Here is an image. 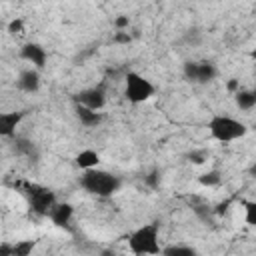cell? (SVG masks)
<instances>
[{
	"mask_svg": "<svg viewBox=\"0 0 256 256\" xmlns=\"http://www.w3.org/2000/svg\"><path fill=\"white\" fill-rule=\"evenodd\" d=\"M78 182H80V188L84 192H88L96 198H110L122 188L120 176H116L108 170H100V168L84 170Z\"/></svg>",
	"mask_w": 256,
	"mask_h": 256,
	"instance_id": "cell-1",
	"label": "cell"
},
{
	"mask_svg": "<svg viewBox=\"0 0 256 256\" xmlns=\"http://www.w3.org/2000/svg\"><path fill=\"white\" fill-rule=\"evenodd\" d=\"M128 250L134 256H158L160 254V224L148 222L136 228L128 236Z\"/></svg>",
	"mask_w": 256,
	"mask_h": 256,
	"instance_id": "cell-2",
	"label": "cell"
},
{
	"mask_svg": "<svg viewBox=\"0 0 256 256\" xmlns=\"http://www.w3.org/2000/svg\"><path fill=\"white\" fill-rule=\"evenodd\" d=\"M208 134L216 142L228 144V142H234V140L244 138L248 134V126L242 120L232 118L228 114H214L208 120Z\"/></svg>",
	"mask_w": 256,
	"mask_h": 256,
	"instance_id": "cell-3",
	"label": "cell"
},
{
	"mask_svg": "<svg viewBox=\"0 0 256 256\" xmlns=\"http://www.w3.org/2000/svg\"><path fill=\"white\" fill-rule=\"evenodd\" d=\"M156 94V86L138 72H128L124 76V98L130 104H142Z\"/></svg>",
	"mask_w": 256,
	"mask_h": 256,
	"instance_id": "cell-4",
	"label": "cell"
},
{
	"mask_svg": "<svg viewBox=\"0 0 256 256\" xmlns=\"http://www.w3.org/2000/svg\"><path fill=\"white\" fill-rule=\"evenodd\" d=\"M26 200H28V206L34 214L38 216H48L50 208L54 206L56 202V194L54 190L42 186V184H32V182H24V188H22Z\"/></svg>",
	"mask_w": 256,
	"mask_h": 256,
	"instance_id": "cell-5",
	"label": "cell"
},
{
	"mask_svg": "<svg viewBox=\"0 0 256 256\" xmlns=\"http://www.w3.org/2000/svg\"><path fill=\"white\" fill-rule=\"evenodd\" d=\"M182 74L192 84H210L218 76V68L210 60H188L182 66Z\"/></svg>",
	"mask_w": 256,
	"mask_h": 256,
	"instance_id": "cell-6",
	"label": "cell"
},
{
	"mask_svg": "<svg viewBox=\"0 0 256 256\" xmlns=\"http://www.w3.org/2000/svg\"><path fill=\"white\" fill-rule=\"evenodd\" d=\"M72 100H74L76 106H84L88 110L100 112L106 106V86L104 84H96V86L84 88V90L76 92L72 96Z\"/></svg>",
	"mask_w": 256,
	"mask_h": 256,
	"instance_id": "cell-7",
	"label": "cell"
},
{
	"mask_svg": "<svg viewBox=\"0 0 256 256\" xmlns=\"http://www.w3.org/2000/svg\"><path fill=\"white\" fill-rule=\"evenodd\" d=\"M20 58L24 60V62H28V64H32V68H36L38 72L46 66V62H48V52H46V48L42 46V44H38V42H26V44H22L20 46Z\"/></svg>",
	"mask_w": 256,
	"mask_h": 256,
	"instance_id": "cell-8",
	"label": "cell"
},
{
	"mask_svg": "<svg viewBox=\"0 0 256 256\" xmlns=\"http://www.w3.org/2000/svg\"><path fill=\"white\" fill-rule=\"evenodd\" d=\"M48 218L54 226L58 228H70L72 218H74V206L70 202H54V206L48 212Z\"/></svg>",
	"mask_w": 256,
	"mask_h": 256,
	"instance_id": "cell-9",
	"label": "cell"
},
{
	"mask_svg": "<svg viewBox=\"0 0 256 256\" xmlns=\"http://www.w3.org/2000/svg\"><path fill=\"white\" fill-rule=\"evenodd\" d=\"M24 118L22 110H10V112H0V136L2 138H12L16 134V128L20 126Z\"/></svg>",
	"mask_w": 256,
	"mask_h": 256,
	"instance_id": "cell-10",
	"label": "cell"
},
{
	"mask_svg": "<svg viewBox=\"0 0 256 256\" xmlns=\"http://www.w3.org/2000/svg\"><path fill=\"white\" fill-rule=\"evenodd\" d=\"M40 84H42V80H40V72H38L36 68H26V70H22V72L18 74V78H16V86H18L22 92H26V94L38 92V90H40Z\"/></svg>",
	"mask_w": 256,
	"mask_h": 256,
	"instance_id": "cell-11",
	"label": "cell"
},
{
	"mask_svg": "<svg viewBox=\"0 0 256 256\" xmlns=\"http://www.w3.org/2000/svg\"><path fill=\"white\" fill-rule=\"evenodd\" d=\"M74 164L80 168V170H92V168H98L100 164V154L92 148H84L80 150L76 156H74Z\"/></svg>",
	"mask_w": 256,
	"mask_h": 256,
	"instance_id": "cell-12",
	"label": "cell"
},
{
	"mask_svg": "<svg viewBox=\"0 0 256 256\" xmlns=\"http://www.w3.org/2000/svg\"><path fill=\"white\" fill-rule=\"evenodd\" d=\"M234 104L242 112H250L256 106V92L252 88H240L234 92Z\"/></svg>",
	"mask_w": 256,
	"mask_h": 256,
	"instance_id": "cell-13",
	"label": "cell"
},
{
	"mask_svg": "<svg viewBox=\"0 0 256 256\" xmlns=\"http://www.w3.org/2000/svg\"><path fill=\"white\" fill-rule=\"evenodd\" d=\"M74 114H76V120L84 126V128H96L100 122H102V112H94V110H88L84 106H76L74 108Z\"/></svg>",
	"mask_w": 256,
	"mask_h": 256,
	"instance_id": "cell-14",
	"label": "cell"
},
{
	"mask_svg": "<svg viewBox=\"0 0 256 256\" xmlns=\"http://www.w3.org/2000/svg\"><path fill=\"white\" fill-rule=\"evenodd\" d=\"M162 256H196V250L186 244H170L160 250Z\"/></svg>",
	"mask_w": 256,
	"mask_h": 256,
	"instance_id": "cell-15",
	"label": "cell"
},
{
	"mask_svg": "<svg viewBox=\"0 0 256 256\" xmlns=\"http://www.w3.org/2000/svg\"><path fill=\"white\" fill-rule=\"evenodd\" d=\"M34 248H36V240H18V242H12L10 256H30Z\"/></svg>",
	"mask_w": 256,
	"mask_h": 256,
	"instance_id": "cell-16",
	"label": "cell"
},
{
	"mask_svg": "<svg viewBox=\"0 0 256 256\" xmlns=\"http://www.w3.org/2000/svg\"><path fill=\"white\" fill-rule=\"evenodd\" d=\"M198 182L202 184V186H208V188H214V186H220V182H222V174H220V170H208V172H204V174H200L198 176Z\"/></svg>",
	"mask_w": 256,
	"mask_h": 256,
	"instance_id": "cell-17",
	"label": "cell"
},
{
	"mask_svg": "<svg viewBox=\"0 0 256 256\" xmlns=\"http://www.w3.org/2000/svg\"><path fill=\"white\" fill-rule=\"evenodd\" d=\"M14 150L18 154H26V156H32L34 154V144L26 138H16V144H14Z\"/></svg>",
	"mask_w": 256,
	"mask_h": 256,
	"instance_id": "cell-18",
	"label": "cell"
},
{
	"mask_svg": "<svg viewBox=\"0 0 256 256\" xmlns=\"http://www.w3.org/2000/svg\"><path fill=\"white\" fill-rule=\"evenodd\" d=\"M186 160H188L190 164H204V162L208 160V152H206V150H190V152L186 154Z\"/></svg>",
	"mask_w": 256,
	"mask_h": 256,
	"instance_id": "cell-19",
	"label": "cell"
},
{
	"mask_svg": "<svg viewBox=\"0 0 256 256\" xmlns=\"http://www.w3.org/2000/svg\"><path fill=\"white\" fill-rule=\"evenodd\" d=\"M244 210H246V224L248 226H256V202H244Z\"/></svg>",
	"mask_w": 256,
	"mask_h": 256,
	"instance_id": "cell-20",
	"label": "cell"
},
{
	"mask_svg": "<svg viewBox=\"0 0 256 256\" xmlns=\"http://www.w3.org/2000/svg\"><path fill=\"white\" fill-rule=\"evenodd\" d=\"M24 32V20L22 18H14L8 22V34L10 36H20Z\"/></svg>",
	"mask_w": 256,
	"mask_h": 256,
	"instance_id": "cell-21",
	"label": "cell"
},
{
	"mask_svg": "<svg viewBox=\"0 0 256 256\" xmlns=\"http://www.w3.org/2000/svg\"><path fill=\"white\" fill-rule=\"evenodd\" d=\"M128 26H130V18H128V16L120 14V16L114 18V28H116V32H126Z\"/></svg>",
	"mask_w": 256,
	"mask_h": 256,
	"instance_id": "cell-22",
	"label": "cell"
},
{
	"mask_svg": "<svg viewBox=\"0 0 256 256\" xmlns=\"http://www.w3.org/2000/svg\"><path fill=\"white\" fill-rule=\"evenodd\" d=\"M114 44H130L132 42V36L128 32H116L114 38H112Z\"/></svg>",
	"mask_w": 256,
	"mask_h": 256,
	"instance_id": "cell-23",
	"label": "cell"
},
{
	"mask_svg": "<svg viewBox=\"0 0 256 256\" xmlns=\"http://www.w3.org/2000/svg\"><path fill=\"white\" fill-rule=\"evenodd\" d=\"M12 254V242H2L0 244V256H10Z\"/></svg>",
	"mask_w": 256,
	"mask_h": 256,
	"instance_id": "cell-24",
	"label": "cell"
},
{
	"mask_svg": "<svg viewBox=\"0 0 256 256\" xmlns=\"http://www.w3.org/2000/svg\"><path fill=\"white\" fill-rule=\"evenodd\" d=\"M228 88H230V90H232V92H236V90H240V84H238V82H236V80H234V78H232V80H230V82H228Z\"/></svg>",
	"mask_w": 256,
	"mask_h": 256,
	"instance_id": "cell-25",
	"label": "cell"
},
{
	"mask_svg": "<svg viewBox=\"0 0 256 256\" xmlns=\"http://www.w3.org/2000/svg\"><path fill=\"white\" fill-rule=\"evenodd\" d=\"M148 184H150V186H156V172H154V174H150V178H148Z\"/></svg>",
	"mask_w": 256,
	"mask_h": 256,
	"instance_id": "cell-26",
	"label": "cell"
}]
</instances>
